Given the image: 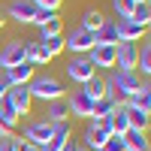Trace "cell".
Wrapping results in <instances>:
<instances>
[{
    "mask_svg": "<svg viewBox=\"0 0 151 151\" xmlns=\"http://www.w3.org/2000/svg\"><path fill=\"white\" fill-rule=\"evenodd\" d=\"M106 85H109L121 100H127V97H133L136 91H142L148 82H145L136 70H112V76L106 79Z\"/></svg>",
    "mask_w": 151,
    "mask_h": 151,
    "instance_id": "6da1fadb",
    "label": "cell"
},
{
    "mask_svg": "<svg viewBox=\"0 0 151 151\" xmlns=\"http://www.w3.org/2000/svg\"><path fill=\"white\" fill-rule=\"evenodd\" d=\"M27 94H30V100L52 103V100H64V85L55 76H33L27 82Z\"/></svg>",
    "mask_w": 151,
    "mask_h": 151,
    "instance_id": "7a4b0ae2",
    "label": "cell"
},
{
    "mask_svg": "<svg viewBox=\"0 0 151 151\" xmlns=\"http://www.w3.org/2000/svg\"><path fill=\"white\" fill-rule=\"evenodd\" d=\"M64 48L73 55H88L94 48V33L85 30V27H73L67 36H64Z\"/></svg>",
    "mask_w": 151,
    "mask_h": 151,
    "instance_id": "3957f363",
    "label": "cell"
},
{
    "mask_svg": "<svg viewBox=\"0 0 151 151\" xmlns=\"http://www.w3.org/2000/svg\"><path fill=\"white\" fill-rule=\"evenodd\" d=\"M109 136H112V130H109L106 121H88V127H85V133H82V148L97 151Z\"/></svg>",
    "mask_w": 151,
    "mask_h": 151,
    "instance_id": "277c9868",
    "label": "cell"
},
{
    "mask_svg": "<svg viewBox=\"0 0 151 151\" xmlns=\"http://www.w3.org/2000/svg\"><path fill=\"white\" fill-rule=\"evenodd\" d=\"M3 100L12 106V112L21 118V115H30V94H27V85H9L6 88V94H3Z\"/></svg>",
    "mask_w": 151,
    "mask_h": 151,
    "instance_id": "5b68a950",
    "label": "cell"
},
{
    "mask_svg": "<svg viewBox=\"0 0 151 151\" xmlns=\"http://www.w3.org/2000/svg\"><path fill=\"white\" fill-rule=\"evenodd\" d=\"M67 76L73 82H79V85H85L91 76H97V70H94V64L88 60L85 55H73V60L67 64Z\"/></svg>",
    "mask_w": 151,
    "mask_h": 151,
    "instance_id": "8992f818",
    "label": "cell"
},
{
    "mask_svg": "<svg viewBox=\"0 0 151 151\" xmlns=\"http://www.w3.org/2000/svg\"><path fill=\"white\" fill-rule=\"evenodd\" d=\"M91 106H94V100L88 97L82 88H76V91L67 97V109H70L73 118H91Z\"/></svg>",
    "mask_w": 151,
    "mask_h": 151,
    "instance_id": "52a82bcc",
    "label": "cell"
},
{
    "mask_svg": "<svg viewBox=\"0 0 151 151\" xmlns=\"http://www.w3.org/2000/svg\"><path fill=\"white\" fill-rule=\"evenodd\" d=\"M24 40H12V42H6L3 48H0V67L3 70H9V67H18V64H24Z\"/></svg>",
    "mask_w": 151,
    "mask_h": 151,
    "instance_id": "ba28073f",
    "label": "cell"
},
{
    "mask_svg": "<svg viewBox=\"0 0 151 151\" xmlns=\"http://www.w3.org/2000/svg\"><path fill=\"white\" fill-rule=\"evenodd\" d=\"M48 139H52V124H48L45 118L42 121H30L27 127H24V142H33V145L45 148Z\"/></svg>",
    "mask_w": 151,
    "mask_h": 151,
    "instance_id": "9c48e42d",
    "label": "cell"
},
{
    "mask_svg": "<svg viewBox=\"0 0 151 151\" xmlns=\"http://www.w3.org/2000/svg\"><path fill=\"white\" fill-rule=\"evenodd\" d=\"M136 55H139L136 42H118L115 45V70H136Z\"/></svg>",
    "mask_w": 151,
    "mask_h": 151,
    "instance_id": "30bf717a",
    "label": "cell"
},
{
    "mask_svg": "<svg viewBox=\"0 0 151 151\" xmlns=\"http://www.w3.org/2000/svg\"><path fill=\"white\" fill-rule=\"evenodd\" d=\"M6 15L12 21H18V24H30L33 15H36V3L33 0H12L9 9H6Z\"/></svg>",
    "mask_w": 151,
    "mask_h": 151,
    "instance_id": "8fae6325",
    "label": "cell"
},
{
    "mask_svg": "<svg viewBox=\"0 0 151 151\" xmlns=\"http://www.w3.org/2000/svg\"><path fill=\"white\" fill-rule=\"evenodd\" d=\"M115 27H118V40L121 42H139L145 36V30H148V27H142V24H136L133 18H118Z\"/></svg>",
    "mask_w": 151,
    "mask_h": 151,
    "instance_id": "7c38bea8",
    "label": "cell"
},
{
    "mask_svg": "<svg viewBox=\"0 0 151 151\" xmlns=\"http://www.w3.org/2000/svg\"><path fill=\"white\" fill-rule=\"evenodd\" d=\"M70 145V121H60V124H52V139L45 142L42 151H64Z\"/></svg>",
    "mask_w": 151,
    "mask_h": 151,
    "instance_id": "4fadbf2b",
    "label": "cell"
},
{
    "mask_svg": "<svg viewBox=\"0 0 151 151\" xmlns=\"http://www.w3.org/2000/svg\"><path fill=\"white\" fill-rule=\"evenodd\" d=\"M33 70H36V67L24 60V64H18V67H9V70H3V82H6V85H27V82L33 79V76H36Z\"/></svg>",
    "mask_w": 151,
    "mask_h": 151,
    "instance_id": "5bb4252c",
    "label": "cell"
},
{
    "mask_svg": "<svg viewBox=\"0 0 151 151\" xmlns=\"http://www.w3.org/2000/svg\"><path fill=\"white\" fill-rule=\"evenodd\" d=\"M85 58L94 64V70H97V67H109V70H115V45H94Z\"/></svg>",
    "mask_w": 151,
    "mask_h": 151,
    "instance_id": "9a60e30c",
    "label": "cell"
},
{
    "mask_svg": "<svg viewBox=\"0 0 151 151\" xmlns=\"http://www.w3.org/2000/svg\"><path fill=\"white\" fill-rule=\"evenodd\" d=\"M118 42H121V40H118V27H115V21L106 18V21L94 30V45H118Z\"/></svg>",
    "mask_w": 151,
    "mask_h": 151,
    "instance_id": "2e32d148",
    "label": "cell"
},
{
    "mask_svg": "<svg viewBox=\"0 0 151 151\" xmlns=\"http://www.w3.org/2000/svg\"><path fill=\"white\" fill-rule=\"evenodd\" d=\"M15 127H18V115L12 112L6 100H0V136H12Z\"/></svg>",
    "mask_w": 151,
    "mask_h": 151,
    "instance_id": "e0dca14e",
    "label": "cell"
},
{
    "mask_svg": "<svg viewBox=\"0 0 151 151\" xmlns=\"http://www.w3.org/2000/svg\"><path fill=\"white\" fill-rule=\"evenodd\" d=\"M45 121H48V124H60V121H70V109H67V100H52V103H45Z\"/></svg>",
    "mask_w": 151,
    "mask_h": 151,
    "instance_id": "ac0fdd59",
    "label": "cell"
},
{
    "mask_svg": "<svg viewBox=\"0 0 151 151\" xmlns=\"http://www.w3.org/2000/svg\"><path fill=\"white\" fill-rule=\"evenodd\" d=\"M106 124H109V130H112V136H124L130 130V121H127V115H124V106H115L112 109V115L106 118Z\"/></svg>",
    "mask_w": 151,
    "mask_h": 151,
    "instance_id": "d6986e66",
    "label": "cell"
},
{
    "mask_svg": "<svg viewBox=\"0 0 151 151\" xmlns=\"http://www.w3.org/2000/svg\"><path fill=\"white\" fill-rule=\"evenodd\" d=\"M124 106V115H127V121H130V130H148V112H142V109H133V106H127V103H121Z\"/></svg>",
    "mask_w": 151,
    "mask_h": 151,
    "instance_id": "ffe728a7",
    "label": "cell"
},
{
    "mask_svg": "<svg viewBox=\"0 0 151 151\" xmlns=\"http://www.w3.org/2000/svg\"><path fill=\"white\" fill-rule=\"evenodd\" d=\"M121 139H124V151H148V139L142 130H127Z\"/></svg>",
    "mask_w": 151,
    "mask_h": 151,
    "instance_id": "44dd1931",
    "label": "cell"
},
{
    "mask_svg": "<svg viewBox=\"0 0 151 151\" xmlns=\"http://www.w3.org/2000/svg\"><path fill=\"white\" fill-rule=\"evenodd\" d=\"M118 103L115 100H109V97H100V100H94V106H91V121H106L109 115H112V109H115Z\"/></svg>",
    "mask_w": 151,
    "mask_h": 151,
    "instance_id": "7402d4cb",
    "label": "cell"
},
{
    "mask_svg": "<svg viewBox=\"0 0 151 151\" xmlns=\"http://www.w3.org/2000/svg\"><path fill=\"white\" fill-rule=\"evenodd\" d=\"M124 103H127V106H133V109H142V112H151V88L145 85L142 91H136L133 97H127V100H124Z\"/></svg>",
    "mask_w": 151,
    "mask_h": 151,
    "instance_id": "603a6c76",
    "label": "cell"
},
{
    "mask_svg": "<svg viewBox=\"0 0 151 151\" xmlns=\"http://www.w3.org/2000/svg\"><path fill=\"white\" fill-rule=\"evenodd\" d=\"M82 91L91 97V100H100V97H106V79H100V76H91L85 85H82Z\"/></svg>",
    "mask_w": 151,
    "mask_h": 151,
    "instance_id": "cb8c5ba5",
    "label": "cell"
},
{
    "mask_svg": "<svg viewBox=\"0 0 151 151\" xmlns=\"http://www.w3.org/2000/svg\"><path fill=\"white\" fill-rule=\"evenodd\" d=\"M103 21H106V18H103V12H100V9H85V12H82L79 27H85V30H91V33H94Z\"/></svg>",
    "mask_w": 151,
    "mask_h": 151,
    "instance_id": "d4e9b609",
    "label": "cell"
},
{
    "mask_svg": "<svg viewBox=\"0 0 151 151\" xmlns=\"http://www.w3.org/2000/svg\"><path fill=\"white\" fill-rule=\"evenodd\" d=\"M136 73H142L145 82H148V76H151V45L148 42L139 48V55H136Z\"/></svg>",
    "mask_w": 151,
    "mask_h": 151,
    "instance_id": "484cf974",
    "label": "cell"
},
{
    "mask_svg": "<svg viewBox=\"0 0 151 151\" xmlns=\"http://www.w3.org/2000/svg\"><path fill=\"white\" fill-rule=\"evenodd\" d=\"M48 36H64V24H60V18H58V12L52 18H48L42 27H40V40H48Z\"/></svg>",
    "mask_w": 151,
    "mask_h": 151,
    "instance_id": "4316f807",
    "label": "cell"
},
{
    "mask_svg": "<svg viewBox=\"0 0 151 151\" xmlns=\"http://www.w3.org/2000/svg\"><path fill=\"white\" fill-rule=\"evenodd\" d=\"M130 18H133L136 24H142V27H148V24H151V3H148V0L136 3L133 12H130Z\"/></svg>",
    "mask_w": 151,
    "mask_h": 151,
    "instance_id": "83f0119b",
    "label": "cell"
},
{
    "mask_svg": "<svg viewBox=\"0 0 151 151\" xmlns=\"http://www.w3.org/2000/svg\"><path fill=\"white\" fill-rule=\"evenodd\" d=\"M42 45V52L48 55V58H55V55H60L64 52V36H48V40H36Z\"/></svg>",
    "mask_w": 151,
    "mask_h": 151,
    "instance_id": "f1b7e54d",
    "label": "cell"
},
{
    "mask_svg": "<svg viewBox=\"0 0 151 151\" xmlns=\"http://www.w3.org/2000/svg\"><path fill=\"white\" fill-rule=\"evenodd\" d=\"M133 0H112V9H115V15L118 18H130V12H133Z\"/></svg>",
    "mask_w": 151,
    "mask_h": 151,
    "instance_id": "f546056e",
    "label": "cell"
},
{
    "mask_svg": "<svg viewBox=\"0 0 151 151\" xmlns=\"http://www.w3.org/2000/svg\"><path fill=\"white\" fill-rule=\"evenodd\" d=\"M97 151H124V139H121V136H109Z\"/></svg>",
    "mask_w": 151,
    "mask_h": 151,
    "instance_id": "4dcf8cb0",
    "label": "cell"
},
{
    "mask_svg": "<svg viewBox=\"0 0 151 151\" xmlns=\"http://www.w3.org/2000/svg\"><path fill=\"white\" fill-rule=\"evenodd\" d=\"M36 9H48V12H58V6L64 3V0H33Z\"/></svg>",
    "mask_w": 151,
    "mask_h": 151,
    "instance_id": "1f68e13d",
    "label": "cell"
},
{
    "mask_svg": "<svg viewBox=\"0 0 151 151\" xmlns=\"http://www.w3.org/2000/svg\"><path fill=\"white\" fill-rule=\"evenodd\" d=\"M15 136H3V139H0V151H15Z\"/></svg>",
    "mask_w": 151,
    "mask_h": 151,
    "instance_id": "d6a6232c",
    "label": "cell"
},
{
    "mask_svg": "<svg viewBox=\"0 0 151 151\" xmlns=\"http://www.w3.org/2000/svg\"><path fill=\"white\" fill-rule=\"evenodd\" d=\"M15 151H42V148H40V145H33V142L18 139V142H15Z\"/></svg>",
    "mask_w": 151,
    "mask_h": 151,
    "instance_id": "836d02e7",
    "label": "cell"
},
{
    "mask_svg": "<svg viewBox=\"0 0 151 151\" xmlns=\"http://www.w3.org/2000/svg\"><path fill=\"white\" fill-rule=\"evenodd\" d=\"M6 88H9V85L3 82V76H0V100H3V94H6Z\"/></svg>",
    "mask_w": 151,
    "mask_h": 151,
    "instance_id": "e575fe53",
    "label": "cell"
},
{
    "mask_svg": "<svg viewBox=\"0 0 151 151\" xmlns=\"http://www.w3.org/2000/svg\"><path fill=\"white\" fill-rule=\"evenodd\" d=\"M3 24H6V18H3V15H0V27H3Z\"/></svg>",
    "mask_w": 151,
    "mask_h": 151,
    "instance_id": "d590c367",
    "label": "cell"
},
{
    "mask_svg": "<svg viewBox=\"0 0 151 151\" xmlns=\"http://www.w3.org/2000/svg\"><path fill=\"white\" fill-rule=\"evenodd\" d=\"M76 151H88V148H82V145H76Z\"/></svg>",
    "mask_w": 151,
    "mask_h": 151,
    "instance_id": "8d00e7d4",
    "label": "cell"
},
{
    "mask_svg": "<svg viewBox=\"0 0 151 151\" xmlns=\"http://www.w3.org/2000/svg\"><path fill=\"white\" fill-rule=\"evenodd\" d=\"M133 3H142V0H133Z\"/></svg>",
    "mask_w": 151,
    "mask_h": 151,
    "instance_id": "74e56055",
    "label": "cell"
},
{
    "mask_svg": "<svg viewBox=\"0 0 151 151\" xmlns=\"http://www.w3.org/2000/svg\"><path fill=\"white\" fill-rule=\"evenodd\" d=\"M0 139H3V136H0Z\"/></svg>",
    "mask_w": 151,
    "mask_h": 151,
    "instance_id": "f35d334b",
    "label": "cell"
},
{
    "mask_svg": "<svg viewBox=\"0 0 151 151\" xmlns=\"http://www.w3.org/2000/svg\"><path fill=\"white\" fill-rule=\"evenodd\" d=\"M64 151H67V148H64Z\"/></svg>",
    "mask_w": 151,
    "mask_h": 151,
    "instance_id": "ab89813d",
    "label": "cell"
}]
</instances>
